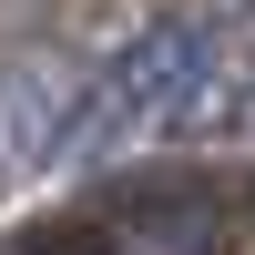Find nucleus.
I'll return each instance as SVG.
<instances>
[{"mask_svg":"<svg viewBox=\"0 0 255 255\" xmlns=\"http://www.w3.org/2000/svg\"><path fill=\"white\" fill-rule=\"evenodd\" d=\"M82 235H92V255H215L225 245V204L204 184H143L113 215H92Z\"/></svg>","mask_w":255,"mask_h":255,"instance_id":"f257e3e1","label":"nucleus"},{"mask_svg":"<svg viewBox=\"0 0 255 255\" xmlns=\"http://www.w3.org/2000/svg\"><path fill=\"white\" fill-rule=\"evenodd\" d=\"M204 133H255V61H245V72H225V92H215V113H204Z\"/></svg>","mask_w":255,"mask_h":255,"instance_id":"f03ea898","label":"nucleus"}]
</instances>
